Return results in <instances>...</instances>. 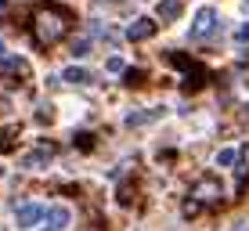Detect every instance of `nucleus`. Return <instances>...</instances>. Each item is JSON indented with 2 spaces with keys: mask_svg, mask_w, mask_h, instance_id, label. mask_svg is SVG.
<instances>
[{
  "mask_svg": "<svg viewBox=\"0 0 249 231\" xmlns=\"http://www.w3.org/2000/svg\"><path fill=\"white\" fill-rule=\"evenodd\" d=\"M159 29L156 18H134L130 25H126V40H134V44H141V40H152Z\"/></svg>",
  "mask_w": 249,
  "mask_h": 231,
  "instance_id": "obj_3",
  "label": "nucleus"
},
{
  "mask_svg": "<svg viewBox=\"0 0 249 231\" xmlns=\"http://www.w3.org/2000/svg\"><path fill=\"white\" fill-rule=\"evenodd\" d=\"M0 112H7V98H4V94H0Z\"/></svg>",
  "mask_w": 249,
  "mask_h": 231,
  "instance_id": "obj_17",
  "label": "nucleus"
},
{
  "mask_svg": "<svg viewBox=\"0 0 249 231\" xmlns=\"http://www.w3.org/2000/svg\"><path fill=\"white\" fill-rule=\"evenodd\" d=\"M4 7H7V0H0V11H4Z\"/></svg>",
  "mask_w": 249,
  "mask_h": 231,
  "instance_id": "obj_18",
  "label": "nucleus"
},
{
  "mask_svg": "<svg viewBox=\"0 0 249 231\" xmlns=\"http://www.w3.org/2000/svg\"><path fill=\"white\" fill-rule=\"evenodd\" d=\"M217 29V11H213L210 4H202L199 11H195V18H192V36L199 40V36H210V33Z\"/></svg>",
  "mask_w": 249,
  "mask_h": 231,
  "instance_id": "obj_2",
  "label": "nucleus"
},
{
  "mask_svg": "<svg viewBox=\"0 0 249 231\" xmlns=\"http://www.w3.org/2000/svg\"><path fill=\"white\" fill-rule=\"evenodd\" d=\"M181 0H159V22H177L181 18Z\"/></svg>",
  "mask_w": 249,
  "mask_h": 231,
  "instance_id": "obj_6",
  "label": "nucleus"
},
{
  "mask_svg": "<svg viewBox=\"0 0 249 231\" xmlns=\"http://www.w3.org/2000/svg\"><path fill=\"white\" fill-rule=\"evenodd\" d=\"M4 54H7V51H4V44H0V58H4Z\"/></svg>",
  "mask_w": 249,
  "mask_h": 231,
  "instance_id": "obj_20",
  "label": "nucleus"
},
{
  "mask_svg": "<svg viewBox=\"0 0 249 231\" xmlns=\"http://www.w3.org/2000/svg\"><path fill=\"white\" fill-rule=\"evenodd\" d=\"M199 213V202H184V217H195Z\"/></svg>",
  "mask_w": 249,
  "mask_h": 231,
  "instance_id": "obj_16",
  "label": "nucleus"
},
{
  "mask_svg": "<svg viewBox=\"0 0 249 231\" xmlns=\"http://www.w3.org/2000/svg\"><path fill=\"white\" fill-rule=\"evenodd\" d=\"M62 80H65V83H72V87H83V83H90V72H87V69H80V65H69V69L62 72Z\"/></svg>",
  "mask_w": 249,
  "mask_h": 231,
  "instance_id": "obj_8",
  "label": "nucleus"
},
{
  "mask_svg": "<svg viewBox=\"0 0 249 231\" xmlns=\"http://www.w3.org/2000/svg\"><path fill=\"white\" fill-rule=\"evenodd\" d=\"M235 40H238V44H249V22H242L235 29Z\"/></svg>",
  "mask_w": 249,
  "mask_h": 231,
  "instance_id": "obj_13",
  "label": "nucleus"
},
{
  "mask_svg": "<svg viewBox=\"0 0 249 231\" xmlns=\"http://www.w3.org/2000/svg\"><path fill=\"white\" fill-rule=\"evenodd\" d=\"M40 220H44V206H36V202H25V206L15 210V224L18 228H36Z\"/></svg>",
  "mask_w": 249,
  "mask_h": 231,
  "instance_id": "obj_4",
  "label": "nucleus"
},
{
  "mask_svg": "<svg viewBox=\"0 0 249 231\" xmlns=\"http://www.w3.org/2000/svg\"><path fill=\"white\" fill-rule=\"evenodd\" d=\"M195 195L210 202V199H217V195H220V184L213 181V177H202V181H199V188H195Z\"/></svg>",
  "mask_w": 249,
  "mask_h": 231,
  "instance_id": "obj_9",
  "label": "nucleus"
},
{
  "mask_svg": "<svg viewBox=\"0 0 249 231\" xmlns=\"http://www.w3.org/2000/svg\"><path fill=\"white\" fill-rule=\"evenodd\" d=\"M87 54H90V40L87 36L72 40V58H87Z\"/></svg>",
  "mask_w": 249,
  "mask_h": 231,
  "instance_id": "obj_12",
  "label": "nucleus"
},
{
  "mask_svg": "<svg viewBox=\"0 0 249 231\" xmlns=\"http://www.w3.org/2000/svg\"><path fill=\"white\" fill-rule=\"evenodd\" d=\"M105 69H108V72H123L126 65H123V58H108V62H105Z\"/></svg>",
  "mask_w": 249,
  "mask_h": 231,
  "instance_id": "obj_14",
  "label": "nucleus"
},
{
  "mask_svg": "<svg viewBox=\"0 0 249 231\" xmlns=\"http://www.w3.org/2000/svg\"><path fill=\"white\" fill-rule=\"evenodd\" d=\"M108 4H119V0H108Z\"/></svg>",
  "mask_w": 249,
  "mask_h": 231,
  "instance_id": "obj_22",
  "label": "nucleus"
},
{
  "mask_svg": "<svg viewBox=\"0 0 249 231\" xmlns=\"http://www.w3.org/2000/svg\"><path fill=\"white\" fill-rule=\"evenodd\" d=\"M4 144H7V141H4V134H0V148H4Z\"/></svg>",
  "mask_w": 249,
  "mask_h": 231,
  "instance_id": "obj_19",
  "label": "nucleus"
},
{
  "mask_svg": "<svg viewBox=\"0 0 249 231\" xmlns=\"http://www.w3.org/2000/svg\"><path fill=\"white\" fill-rule=\"evenodd\" d=\"M44 217H47L51 231H65V228H69V220H72V213H69L65 206H47V210H44Z\"/></svg>",
  "mask_w": 249,
  "mask_h": 231,
  "instance_id": "obj_5",
  "label": "nucleus"
},
{
  "mask_svg": "<svg viewBox=\"0 0 249 231\" xmlns=\"http://www.w3.org/2000/svg\"><path fill=\"white\" fill-rule=\"evenodd\" d=\"M235 159H238V152H235V148H220V152H217V159H213V162H217V166L224 170V166H235Z\"/></svg>",
  "mask_w": 249,
  "mask_h": 231,
  "instance_id": "obj_11",
  "label": "nucleus"
},
{
  "mask_svg": "<svg viewBox=\"0 0 249 231\" xmlns=\"http://www.w3.org/2000/svg\"><path fill=\"white\" fill-rule=\"evenodd\" d=\"M51 156H54L51 148H36V152H29V156H22V166L40 170V166H47V162H51Z\"/></svg>",
  "mask_w": 249,
  "mask_h": 231,
  "instance_id": "obj_7",
  "label": "nucleus"
},
{
  "mask_svg": "<svg viewBox=\"0 0 249 231\" xmlns=\"http://www.w3.org/2000/svg\"><path fill=\"white\" fill-rule=\"evenodd\" d=\"M65 29H69L65 11H58V7H47V11L36 15V40L40 44H58L65 36Z\"/></svg>",
  "mask_w": 249,
  "mask_h": 231,
  "instance_id": "obj_1",
  "label": "nucleus"
},
{
  "mask_svg": "<svg viewBox=\"0 0 249 231\" xmlns=\"http://www.w3.org/2000/svg\"><path fill=\"white\" fill-rule=\"evenodd\" d=\"M0 177H4V162H0Z\"/></svg>",
  "mask_w": 249,
  "mask_h": 231,
  "instance_id": "obj_21",
  "label": "nucleus"
},
{
  "mask_svg": "<svg viewBox=\"0 0 249 231\" xmlns=\"http://www.w3.org/2000/svg\"><path fill=\"white\" fill-rule=\"evenodd\" d=\"M162 112V108H152V112H130L126 116V126H141V123H148V119H156Z\"/></svg>",
  "mask_w": 249,
  "mask_h": 231,
  "instance_id": "obj_10",
  "label": "nucleus"
},
{
  "mask_svg": "<svg viewBox=\"0 0 249 231\" xmlns=\"http://www.w3.org/2000/svg\"><path fill=\"white\" fill-rule=\"evenodd\" d=\"M76 144H80L83 152H90L94 148V141H90V134H76Z\"/></svg>",
  "mask_w": 249,
  "mask_h": 231,
  "instance_id": "obj_15",
  "label": "nucleus"
}]
</instances>
